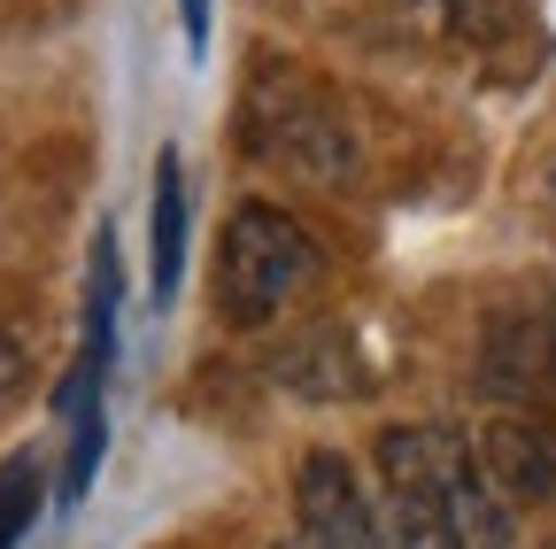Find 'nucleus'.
Listing matches in <instances>:
<instances>
[{
	"label": "nucleus",
	"instance_id": "nucleus-1",
	"mask_svg": "<svg viewBox=\"0 0 556 549\" xmlns=\"http://www.w3.org/2000/svg\"><path fill=\"white\" fill-rule=\"evenodd\" d=\"M379 541L387 549H510V503L456 426L379 434Z\"/></svg>",
	"mask_w": 556,
	"mask_h": 549
},
{
	"label": "nucleus",
	"instance_id": "nucleus-2",
	"mask_svg": "<svg viewBox=\"0 0 556 549\" xmlns=\"http://www.w3.org/2000/svg\"><path fill=\"white\" fill-rule=\"evenodd\" d=\"M317 287H325V248L309 240V225H294L270 201H240L217 248V310L240 333H263Z\"/></svg>",
	"mask_w": 556,
	"mask_h": 549
},
{
	"label": "nucleus",
	"instance_id": "nucleus-3",
	"mask_svg": "<svg viewBox=\"0 0 556 549\" xmlns=\"http://www.w3.org/2000/svg\"><path fill=\"white\" fill-rule=\"evenodd\" d=\"M248 148L270 155V163H287V171H302V178H325V186L356 171V132L317 101V86H294V78L255 86V101H248Z\"/></svg>",
	"mask_w": 556,
	"mask_h": 549
},
{
	"label": "nucleus",
	"instance_id": "nucleus-4",
	"mask_svg": "<svg viewBox=\"0 0 556 549\" xmlns=\"http://www.w3.org/2000/svg\"><path fill=\"white\" fill-rule=\"evenodd\" d=\"M278 549H387L379 541V511L364 496V479L348 457L309 449L294 472V534Z\"/></svg>",
	"mask_w": 556,
	"mask_h": 549
},
{
	"label": "nucleus",
	"instance_id": "nucleus-5",
	"mask_svg": "<svg viewBox=\"0 0 556 549\" xmlns=\"http://www.w3.org/2000/svg\"><path fill=\"white\" fill-rule=\"evenodd\" d=\"M479 464H486V479L503 488V503H533V496H548V488H556V457H548V441H541L533 426H518V419L486 426Z\"/></svg>",
	"mask_w": 556,
	"mask_h": 549
},
{
	"label": "nucleus",
	"instance_id": "nucleus-6",
	"mask_svg": "<svg viewBox=\"0 0 556 549\" xmlns=\"http://www.w3.org/2000/svg\"><path fill=\"white\" fill-rule=\"evenodd\" d=\"M178 271H186V171H178V148H163V163H155V302L178 295Z\"/></svg>",
	"mask_w": 556,
	"mask_h": 549
},
{
	"label": "nucleus",
	"instance_id": "nucleus-7",
	"mask_svg": "<svg viewBox=\"0 0 556 549\" xmlns=\"http://www.w3.org/2000/svg\"><path fill=\"white\" fill-rule=\"evenodd\" d=\"M31 511H39V472L31 464H9V472H0V549L31 526Z\"/></svg>",
	"mask_w": 556,
	"mask_h": 549
},
{
	"label": "nucleus",
	"instance_id": "nucleus-8",
	"mask_svg": "<svg viewBox=\"0 0 556 549\" xmlns=\"http://www.w3.org/2000/svg\"><path fill=\"white\" fill-rule=\"evenodd\" d=\"M16 387H24V349H16L9 333H0V410L16 402Z\"/></svg>",
	"mask_w": 556,
	"mask_h": 549
},
{
	"label": "nucleus",
	"instance_id": "nucleus-9",
	"mask_svg": "<svg viewBox=\"0 0 556 549\" xmlns=\"http://www.w3.org/2000/svg\"><path fill=\"white\" fill-rule=\"evenodd\" d=\"M178 9H186V39L201 47V39H208V0H178Z\"/></svg>",
	"mask_w": 556,
	"mask_h": 549
},
{
	"label": "nucleus",
	"instance_id": "nucleus-10",
	"mask_svg": "<svg viewBox=\"0 0 556 549\" xmlns=\"http://www.w3.org/2000/svg\"><path fill=\"white\" fill-rule=\"evenodd\" d=\"M541 549H556V534H548V541H541Z\"/></svg>",
	"mask_w": 556,
	"mask_h": 549
}]
</instances>
